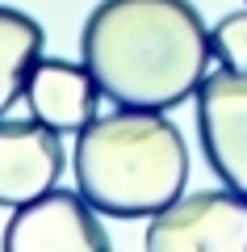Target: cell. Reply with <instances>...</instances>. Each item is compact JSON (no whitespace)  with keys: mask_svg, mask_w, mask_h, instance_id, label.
<instances>
[{"mask_svg":"<svg viewBox=\"0 0 247 252\" xmlns=\"http://www.w3.org/2000/svg\"><path fill=\"white\" fill-rule=\"evenodd\" d=\"M80 59L113 105L176 109L197 97L214 46L189 0H101L84 21Z\"/></svg>","mask_w":247,"mask_h":252,"instance_id":"1","label":"cell"},{"mask_svg":"<svg viewBox=\"0 0 247 252\" xmlns=\"http://www.w3.org/2000/svg\"><path fill=\"white\" fill-rule=\"evenodd\" d=\"M185 181L189 147L164 109L97 114L76 139V185L101 215H159L185 193Z\"/></svg>","mask_w":247,"mask_h":252,"instance_id":"2","label":"cell"},{"mask_svg":"<svg viewBox=\"0 0 247 252\" xmlns=\"http://www.w3.org/2000/svg\"><path fill=\"white\" fill-rule=\"evenodd\" d=\"M151 252H243L247 248V198L235 189H201L176 198L147 227Z\"/></svg>","mask_w":247,"mask_h":252,"instance_id":"3","label":"cell"},{"mask_svg":"<svg viewBox=\"0 0 247 252\" xmlns=\"http://www.w3.org/2000/svg\"><path fill=\"white\" fill-rule=\"evenodd\" d=\"M4 252H109L113 240L101 227L97 206L71 189H46L42 198L17 206L4 227Z\"/></svg>","mask_w":247,"mask_h":252,"instance_id":"4","label":"cell"},{"mask_svg":"<svg viewBox=\"0 0 247 252\" xmlns=\"http://www.w3.org/2000/svg\"><path fill=\"white\" fill-rule=\"evenodd\" d=\"M197 135L218 181L247 198V72L218 67L197 84Z\"/></svg>","mask_w":247,"mask_h":252,"instance_id":"5","label":"cell"},{"mask_svg":"<svg viewBox=\"0 0 247 252\" xmlns=\"http://www.w3.org/2000/svg\"><path fill=\"white\" fill-rule=\"evenodd\" d=\"M63 172L59 130L38 118L0 122V206H26L55 189Z\"/></svg>","mask_w":247,"mask_h":252,"instance_id":"6","label":"cell"},{"mask_svg":"<svg viewBox=\"0 0 247 252\" xmlns=\"http://www.w3.org/2000/svg\"><path fill=\"white\" fill-rule=\"evenodd\" d=\"M26 101L38 122L55 126L59 135H80L97 118L101 89L84 63L38 59V67L29 72V84H26Z\"/></svg>","mask_w":247,"mask_h":252,"instance_id":"7","label":"cell"},{"mask_svg":"<svg viewBox=\"0 0 247 252\" xmlns=\"http://www.w3.org/2000/svg\"><path fill=\"white\" fill-rule=\"evenodd\" d=\"M46 46V30L29 13L0 4V114L26 93L29 72L38 67Z\"/></svg>","mask_w":247,"mask_h":252,"instance_id":"8","label":"cell"},{"mask_svg":"<svg viewBox=\"0 0 247 252\" xmlns=\"http://www.w3.org/2000/svg\"><path fill=\"white\" fill-rule=\"evenodd\" d=\"M210 46H214V59H218L222 67L247 72V9L218 21V26L210 30Z\"/></svg>","mask_w":247,"mask_h":252,"instance_id":"9","label":"cell"},{"mask_svg":"<svg viewBox=\"0 0 247 252\" xmlns=\"http://www.w3.org/2000/svg\"><path fill=\"white\" fill-rule=\"evenodd\" d=\"M243 4H247V0H243Z\"/></svg>","mask_w":247,"mask_h":252,"instance_id":"10","label":"cell"}]
</instances>
